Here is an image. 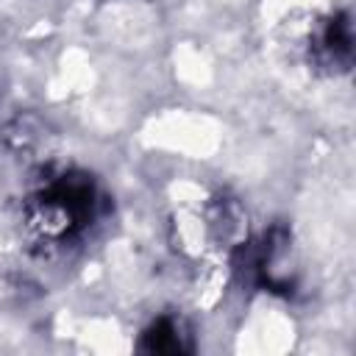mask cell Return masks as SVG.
I'll list each match as a JSON object with an SVG mask.
<instances>
[{
	"label": "cell",
	"mask_w": 356,
	"mask_h": 356,
	"mask_svg": "<svg viewBox=\"0 0 356 356\" xmlns=\"http://www.w3.org/2000/svg\"><path fill=\"white\" fill-rule=\"evenodd\" d=\"M309 61L325 72H348L353 61V28L345 11L325 17L309 36Z\"/></svg>",
	"instance_id": "7a4b0ae2"
},
{
	"label": "cell",
	"mask_w": 356,
	"mask_h": 356,
	"mask_svg": "<svg viewBox=\"0 0 356 356\" xmlns=\"http://www.w3.org/2000/svg\"><path fill=\"white\" fill-rule=\"evenodd\" d=\"M100 192L92 175L81 170H64L47 175L25 200L22 220L36 242L47 248H64L81 239L97 220Z\"/></svg>",
	"instance_id": "6da1fadb"
},
{
	"label": "cell",
	"mask_w": 356,
	"mask_h": 356,
	"mask_svg": "<svg viewBox=\"0 0 356 356\" xmlns=\"http://www.w3.org/2000/svg\"><path fill=\"white\" fill-rule=\"evenodd\" d=\"M139 348L145 353H186V350H192V342H189V334H186L184 323L164 314L142 331Z\"/></svg>",
	"instance_id": "3957f363"
}]
</instances>
